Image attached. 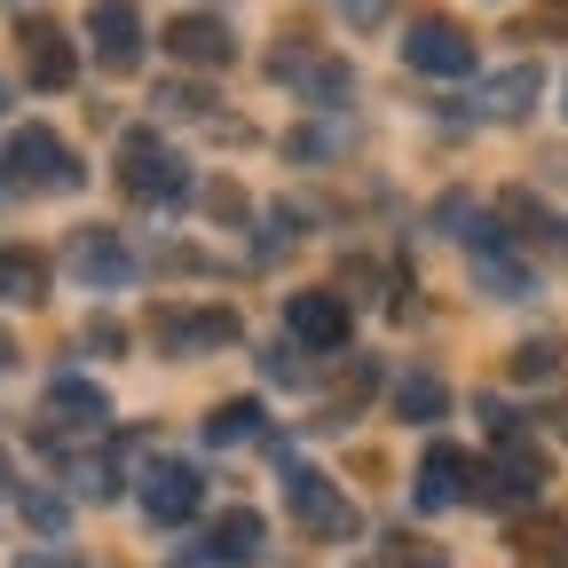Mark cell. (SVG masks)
<instances>
[{"mask_svg":"<svg viewBox=\"0 0 568 568\" xmlns=\"http://www.w3.org/2000/svg\"><path fill=\"white\" fill-rule=\"evenodd\" d=\"M443 410H450V387H443L435 372H403V379H395V418L426 426V418H443Z\"/></svg>","mask_w":568,"mask_h":568,"instance_id":"ffe728a7","label":"cell"},{"mask_svg":"<svg viewBox=\"0 0 568 568\" xmlns=\"http://www.w3.org/2000/svg\"><path fill=\"white\" fill-rule=\"evenodd\" d=\"M284 324H293L301 347H324V355L347 347V301L339 293H293L284 301Z\"/></svg>","mask_w":568,"mask_h":568,"instance_id":"8fae6325","label":"cell"},{"mask_svg":"<svg viewBox=\"0 0 568 568\" xmlns=\"http://www.w3.org/2000/svg\"><path fill=\"white\" fill-rule=\"evenodd\" d=\"M529 95H537V63H514V71H497V80L481 88V111L521 119V111H529Z\"/></svg>","mask_w":568,"mask_h":568,"instance_id":"44dd1931","label":"cell"},{"mask_svg":"<svg viewBox=\"0 0 568 568\" xmlns=\"http://www.w3.org/2000/svg\"><path fill=\"white\" fill-rule=\"evenodd\" d=\"M0 103H9V88H0Z\"/></svg>","mask_w":568,"mask_h":568,"instance_id":"f1b7e54d","label":"cell"},{"mask_svg":"<svg viewBox=\"0 0 568 568\" xmlns=\"http://www.w3.org/2000/svg\"><path fill=\"white\" fill-rule=\"evenodd\" d=\"M88 40H95V63L111 71V80H126V71L142 63V17H134V0H95L88 9Z\"/></svg>","mask_w":568,"mask_h":568,"instance_id":"5b68a950","label":"cell"},{"mask_svg":"<svg viewBox=\"0 0 568 568\" xmlns=\"http://www.w3.org/2000/svg\"><path fill=\"white\" fill-rule=\"evenodd\" d=\"M466 245H474V276L489 284L497 301H529V293H537L529 261H521V253H514L506 237H497V230H466Z\"/></svg>","mask_w":568,"mask_h":568,"instance_id":"30bf717a","label":"cell"},{"mask_svg":"<svg viewBox=\"0 0 568 568\" xmlns=\"http://www.w3.org/2000/svg\"><path fill=\"white\" fill-rule=\"evenodd\" d=\"M0 301H48V261L24 245H0Z\"/></svg>","mask_w":568,"mask_h":568,"instance_id":"d6986e66","label":"cell"},{"mask_svg":"<svg viewBox=\"0 0 568 568\" xmlns=\"http://www.w3.org/2000/svg\"><path fill=\"white\" fill-rule=\"evenodd\" d=\"M151 339H159L166 355L230 347V339H237V316H230V308H159V316H151Z\"/></svg>","mask_w":568,"mask_h":568,"instance_id":"9c48e42d","label":"cell"},{"mask_svg":"<svg viewBox=\"0 0 568 568\" xmlns=\"http://www.w3.org/2000/svg\"><path fill=\"white\" fill-rule=\"evenodd\" d=\"M339 9H347L355 24H372V17H387V0H339Z\"/></svg>","mask_w":568,"mask_h":568,"instance_id":"d4e9b609","label":"cell"},{"mask_svg":"<svg viewBox=\"0 0 568 568\" xmlns=\"http://www.w3.org/2000/svg\"><path fill=\"white\" fill-rule=\"evenodd\" d=\"M514 552H521V568H568V521H560V514L521 521V529H514Z\"/></svg>","mask_w":568,"mask_h":568,"instance_id":"ac0fdd59","label":"cell"},{"mask_svg":"<svg viewBox=\"0 0 568 568\" xmlns=\"http://www.w3.org/2000/svg\"><path fill=\"white\" fill-rule=\"evenodd\" d=\"M268 80H284V88H308L316 103H324V95L339 103V95H347V63L308 55V48H276V55H268Z\"/></svg>","mask_w":568,"mask_h":568,"instance_id":"9a60e30c","label":"cell"},{"mask_svg":"<svg viewBox=\"0 0 568 568\" xmlns=\"http://www.w3.org/2000/svg\"><path fill=\"white\" fill-rule=\"evenodd\" d=\"M119 182H126V197H142V205H182V197H190V166L166 151L159 134H126Z\"/></svg>","mask_w":568,"mask_h":568,"instance_id":"7a4b0ae2","label":"cell"},{"mask_svg":"<svg viewBox=\"0 0 568 568\" xmlns=\"http://www.w3.org/2000/svg\"><path fill=\"white\" fill-rule=\"evenodd\" d=\"M17 568H80L71 552H32V560H17Z\"/></svg>","mask_w":568,"mask_h":568,"instance_id":"484cf974","label":"cell"},{"mask_svg":"<svg viewBox=\"0 0 568 568\" xmlns=\"http://www.w3.org/2000/svg\"><path fill=\"white\" fill-rule=\"evenodd\" d=\"M166 48H174V63H197V71H222V63L237 55L230 24H222V17H197V9L166 24Z\"/></svg>","mask_w":568,"mask_h":568,"instance_id":"4fadbf2b","label":"cell"},{"mask_svg":"<svg viewBox=\"0 0 568 568\" xmlns=\"http://www.w3.org/2000/svg\"><path fill=\"white\" fill-rule=\"evenodd\" d=\"M560 435H568V395H560Z\"/></svg>","mask_w":568,"mask_h":568,"instance_id":"83f0119b","label":"cell"},{"mask_svg":"<svg viewBox=\"0 0 568 568\" xmlns=\"http://www.w3.org/2000/svg\"><path fill=\"white\" fill-rule=\"evenodd\" d=\"M71 276L95 284V293H111V284L134 276V253H126L111 230H80V237H71Z\"/></svg>","mask_w":568,"mask_h":568,"instance_id":"5bb4252c","label":"cell"},{"mask_svg":"<svg viewBox=\"0 0 568 568\" xmlns=\"http://www.w3.org/2000/svg\"><path fill=\"white\" fill-rule=\"evenodd\" d=\"M284 497H293V521L316 529V537H347V529H355V506H347V497H339L316 466H293V474H284Z\"/></svg>","mask_w":568,"mask_h":568,"instance_id":"8992f818","label":"cell"},{"mask_svg":"<svg viewBox=\"0 0 568 568\" xmlns=\"http://www.w3.org/2000/svg\"><path fill=\"white\" fill-rule=\"evenodd\" d=\"M261 418H268V410H261L253 395H245V403H222V410L205 418V443H222V450H230V443H253V435H261Z\"/></svg>","mask_w":568,"mask_h":568,"instance_id":"7402d4cb","label":"cell"},{"mask_svg":"<svg viewBox=\"0 0 568 568\" xmlns=\"http://www.w3.org/2000/svg\"><path fill=\"white\" fill-rule=\"evenodd\" d=\"M17 48H24V71H32V88H71V71H80V55H71L63 24H48V17H24Z\"/></svg>","mask_w":568,"mask_h":568,"instance_id":"7c38bea8","label":"cell"},{"mask_svg":"<svg viewBox=\"0 0 568 568\" xmlns=\"http://www.w3.org/2000/svg\"><path fill=\"white\" fill-rule=\"evenodd\" d=\"M197 497H205L197 466H182V458H159V466H142V514H151L159 529L190 521V514H197Z\"/></svg>","mask_w":568,"mask_h":568,"instance_id":"52a82bcc","label":"cell"},{"mask_svg":"<svg viewBox=\"0 0 568 568\" xmlns=\"http://www.w3.org/2000/svg\"><path fill=\"white\" fill-rule=\"evenodd\" d=\"M466 497H474V458L458 443H426L418 481H410V506L418 514H450V506H466Z\"/></svg>","mask_w":568,"mask_h":568,"instance_id":"277c9868","label":"cell"},{"mask_svg":"<svg viewBox=\"0 0 568 568\" xmlns=\"http://www.w3.org/2000/svg\"><path fill=\"white\" fill-rule=\"evenodd\" d=\"M403 63L426 71V80H466V71H474V40L450 17H418L410 40H403Z\"/></svg>","mask_w":568,"mask_h":568,"instance_id":"3957f363","label":"cell"},{"mask_svg":"<svg viewBox=\"0 0 568 568\" xmlns=\"http://www.w3.org/2000/svg\"><path fill=\"white\" fill-rule=\"evenodd\" d=\"M537 489H545V458L529 443H514V435H506V450H497L481 466V481H474V497H489V506H529Z\"/></svg>","mask_w":568,"mask_h":568,"instance_id":"ba28073f","label":"cell"},{"mask_svg":"<svg viewBox=\"0 0 568 568\" xmlns=\"http://www.w3.org/2000/svg\"><path fill=\"white\" fill-rule=\"evenodd\" d=\"M0 182L24 190V197H71L88 182V166H80V151H71L55 126H17L9 142H0Z\"/></svg>","mask_w":568,"mask_h":568,"instance_id":"6da1fadb","label":"cell"},{"mask_svg":"<svg viewBox=\"0 0 568 568\" xmlns=\"http://www.w3.org/2000/svg\"><path fill=\"white\" fill-rule=\"evenodd\" d=\"M0 497H9V458H0Z\"/></svg>","mask_w":568,"mask_h":568,"instance_id":"4316f807","label":"cell"},{"mask_svg":"<svg viewBox=\"0 0 568 568\" xmlns=\"http://www.w3.org/2000/svg\"><path fill=\"white\" fill-rule=\"evenodd\" d=\"M552 372H560V347H552V339L514 347V379H552Z\"/></svg>","mask_w":568,"mask_h":568,"instance_id":"603a6c76","label":"cell"},{"mask_svg":"<svg viewBox=\"0 0 568 568\" xmlns=\"http://www.w3.org/2000/svg\"><path fill=\"white\" fill-rule=\"evenodd\" d=\"M205 552L222 560V568H245V560H261V552H268V521H261L253 506H230L222 521L205 529Z\"/></svg>","mask_w":568,"mask_h":568,"instance_id":"2e32d148","label":"cell"},{"mask_svg":"<svg viewBox=\"0 0 568 568\" xmlns=\"http://www.w3.org/2000/svg\"><path fill=\"white\" fill-rule=\"evenodd\" d=\"M24 514H32V529H63V497L32 489V497H24Z\"/></svg>","mask_w":568,"mask_h":568,"instance_id":"cb8c5ba5","label":"cell"},{"mask_svg":"<svg viewBox=\"0 0 568 568\" xmlns=\"http://www.w3.org/2000/svg\"><path fill=\"white\" fill-rule=\"evenodd\" d=\"M40 410H48L55 426H103V418H111V395H103L95 379H71V372H63V379H48V403H40Z\"/></svg>","mask_w":568,"mask_h":568,"instance_id":"e0dca14e","label":"cell"}]
</instances>
